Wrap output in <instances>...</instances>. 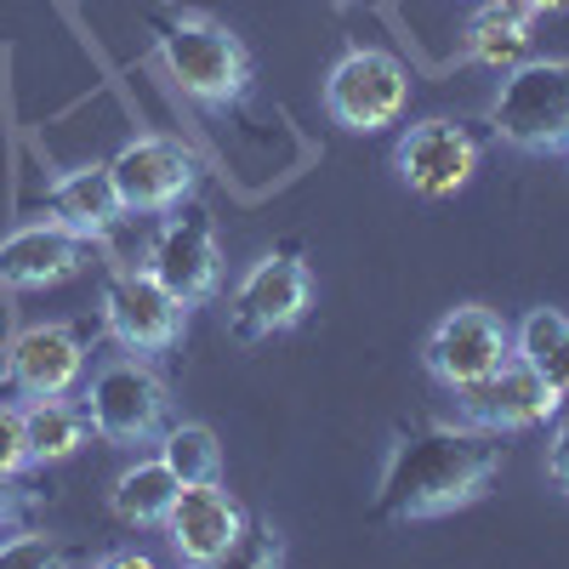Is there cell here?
Listing matches in <instances>:
<instances>
[{
  "label": "cell",
  "mask_w": 569,
  "mask_h": 569,
  "mask_svg": "<svg viewBox=\"0 0 569 569\" xmlns=\"http://www.w3.org/2000/svg\"><path fill=\"white\" fill-rule=\"evenodd\" d=\"M34 467L29 456V433H23V405L0 399V479H23Z\"/></svg>",
  "instance_id": "7402d4cb"
},
{
  "label": "cell",
  "mask_w": 569,
  "mask_h": 569,
  "mask_svg": "<svg viewBox=\"0 0 569 569\" xmlns=\"http://www.w3.org/2000/svg\"><path fill=\"white\" fill-rule=\"evenodd\" d=\"M182 325H188V308L149 268L109 273V284H103V330L126 353H142V359L171 353L182 342Z\"/></svg>",
  "instance_id": "ba28073f"
},
{
  "label": "cell",
  "mask_w": 569,
  "mask_h": 569,
  "mask_svg": "<svg viewBox=\"0 0 569 569\" xmlns=\"http://www.w3.org/2000/svg\"><path fill=\"white\" fill-rule=\"evenodd\" d=\"M80 376H86V337L74 325H29L12 337L7 359H0V382L23 399L74 393Z\"/></svg>",
  "instance_id": "4fadbf2b"
},
{
  "label": "cell",
  "mask_w": 569,
  "mask_h": 569,
  "mask_svg": "<svg viewBox=\"0 0 569 569\" xmlns=\"http://www.w3.org/2000/svg\"><path fill=\"white\" fill-rule=\"evenodd\" d=\"M393 160H399V177L416 188V194L445 200V194H456L472 171H479V137H472L461 120L433 114V120H416L399 137Z\"/></svg>",
  "instance_id": "5bb4252c"
},
{
  "label": "cell",
  "mask_w": 569,
  "mask_h": 569,
  "mask_svg": "<svg viewBox=\"0 0 569 569\" xmlns=\"http://www.w3.org/2000/svg\"><path fill=\"white\" fill-rule=\"evenodd\" d=\"M86 416H91V433L103 445L142 450V445H160V433L171 427V393L142 353L109 359L86 388Z\"/></svg>",
  "instance_id": "277c9868"
},
{
  "label": "cell",
  "mask_w": 569,
  "mask_h": 569,
  "mask_svg": "<svg viewBox=\"0 0 569 569\" xmlns=\"http://www.w3.org/2000/svg\"><path fill=\"white\" fill-rule=\"evenodd\" d=\"M109 177L120 188V206L131 217H160L177 211L200 182V160L182 149L177 137H131L109 160Z\"/></svg>",
  "instance_id": "9c48e42d"
},
{
  "label": "cell",
  "mask_w": 569,
  "mask_h": 569,
  "mask_svg": "<svg viewBox=\"0 0 569 569\" xmlns=\"http://www.w3.org/2000/svg\"><path fill=\"white\" fill-rule=\"evenodd\" d=\"M46 206H52V222H63L69 233H80V240H91V246H103L109 233L131 217L120 206V188H114L109 166H74V171L52 177Z\"/></svg>",
  "instance_id": "2e32d148"
},
{
  "label": "cell",
  "mask_w": 569,
  "mask_h": 569,
  "mask_svg": "<svg viewBox=\"0 0 569 569\" xmlns=\"http://www.w3.org/2000/svg\"><path fill=\"white\" fill-rule=\"evenodd\" d=\"M507 461L501 433L467 421H421L405 427L382 485H376V518L382 525H427V518H450L461 507H472Z\"/></svg>",
  "instance_id": "6da1fadb"
},
{
  "label": "cell",
  "mask_w": 569,
  "mask_h": 569,
  "mask_svg": "<svg viewBox=\"0 0 569 569\" xmlns=\"http://www.w3.org/2000/svg\"><path fill=\"white\" fill-rule=\"evenodd\" d=\"M308 302H313V273H308L302 251L279 246L262 262H251V273L233 284L228 337L233 342H268V337H279V330H297Z\"/></svg>",
  "instance_id": "5b68a950"
},
{
  "label": "cell",
  "mask_w": 569,
  "mask_h": 569,
  "mask_svg": "<svg viewBox=\"0 0 569 569\" xmlns=\"http://www.w3.org/2000/svg\"><path fill=\"white\" fill-rule=\"evenodd\" d=\"M160 58L171 80L211 109H233L251 91V52L240 34H228L217 18L166 12L160 18Z\"/></svg>",
  "instance_id": "7a4b0ae2"
},
{
  "label": "cell",
  "mask_w": 569,
  "mask_h": 569,
  "mask_svg": "<svg viewBox=\"0 0 569 569\" xmlns=\"http://www.w3.org/2000/svg\"><path fill=\"white\" fill-rule=\"evenodd\" d=\"M0 518H7V525L18 518V496H12V479H0Z\"/></svg>",
  "instance_id": "d4e9b609"
},
{
  "label": "cell",
  "mask_w": 569,
  "mask_h": 569,
  "mask_svg": "<svg viewBox=\"0 0 569 569\" xmlns=\"http://www.w3.org/2000/svg\"><path fill=\"white\" fill-rule=\"evenodd\" d=\"M109 563H120V569H149L154 558H149V552H114Z\"/></svg>",
  "instance_id": "484cf974"
},
{
  "label": "cell",
  "mask_w": 569,
  "mask_h": 569,
  "mask_svg": "<svg viewBox=\"0 0 569 569\" xmlns=\"http://www.w3.org/2000/svg\"><path fill=\"white\" fill-rule=\"evenodd\" d=\"M63 552L46 541V536H34V530H23V536H12V541H0V563H58Z\"/></svg>",
  "instance_id": "603a6c76"
},
{
  "label": "cell",
  "mask_w": 569,
  "mask_h": 569,
  "mask_svg": "<svg viewBox=\"0 0 569 569\" xmlns=\"http://www.w3.org/2000/svg\"><path fill=\"white\" fill-rule=\"evenodd\" d=\"M325 109L348 131H388L410 109V69L382 46H353L325 74Z\"/></svg>",
  "instance_id": "8992f818"
},
{
  "label": "cell",
  "mask_w": 569,
  "mask_h": 569,
  "mask_svg": "<svg viewBox=\"0 0 569 569\" xmlns=\"http://www.w3.org/2000/svg\"><path fill=\"white\" fill-rule=\"evenodd\" d=\"M525 7H530L536 18H547V12H563V7H569V0H525Z\"/></svg>",
  "instance_id": "4316f807"
},
{
  "label": "cell",
  "mask_w": 569,
  "mask_h": 569,
  "mask_svg": "<svg viewBox=\"0 0 569 569\" xmlns=\"http://www.w3.org/2000/svg\"><path fill=\"white\" fill-rule=\"evenodd\" d=\"M166 536H171L182 563H200V569L228 563L246 547V507L222 490V479L217 485H182L171 512H166Z\"/></svg>",
  "instance_id": "8fae6325"
},
{
  "label": "cell",
  "mask_w": 569,
  "mask_h": 569,
  "mask_svg": "<svg viewBox=\"0 0 569 569\" xmlns=\"http://www.w3.org/2000/svg\"><path fill=\"white\" fill-rule=\"evenodd\" d=\"M160 461L177 472V485H217L222 479V445L206 421H171L160 433Z\"/></svg>",
  "instance_id": "44dd1931"
},
{
  "label": "cell",
  "mask_w": 569,
  "mask_h": 569,
  "mask_svg": "<svg viewBox=\"0 0 569 569\" xmlns=\"http://www.w3.org/2000/svg\"><path fill=\"white\" fill-rule=\"evenodd\" d=\"M512 359H525L547 388L569 399V319L558 308H530L512 330Z\"/></svg>",
  "instance_id": "ffe728a7"
},
{
  "label": "cell",
  "mask_w": 569,
  "mask_h": 569,
  "mask_svg": "<svg viewBox=\"0 0 569 569\" xmlns=\"http://www.w3.org/2000/svg\"><path fill=\"white\" fill-rule=\"evenodd\" d=\"M149 273L182 308H200L217 297L222 284V246H217V222L200 206H182L149 246Z\"/></svg>",
  "instance_id": "30bf717a"
},
{
  "label": "cell",
  "mask_w": 569,
  "mask_h": 569,
  "mask_svg": "<svg viewBox=\"0 0 569 569\" xmlns=\"http://www.w3.org/2000/svg\"><path fill=\"white\" fill-rule=\"evenodd\" d=\"M547 479H552V490L569 496V416L552 427V439H547Z\"/></svg>",
  "instance_id": "cb8c5ba5"
},
{
  "label": "cell",
  "mask_w": 569,
  "mask_h": 569,
  "mask_svg": "<svg viewBox=\"0 0 569 569\" xmlns=\"http://www.w3.org/2000/svg\"><path fill=\"white\" fill-rule=\"evenodd\" d=\"M7 530H12V525H7V518H0V541H7Z\"/></svg>",
  "instance_id": "83f0119b"
},
{
  "label": "cell",
  "mask_w": 569,
  "mask_h": 569,
  "mask_svg": "<svg viewBox=\"0 0 569 569\" xmlns=\"http://www.w3.org/2000/svg\"><path fill=\"white\" fill-rule=\"evenodd\" d=\"M507 359H512V330H507V319H501L496 308H479V302L450 308V313L433 325L427 348H421L427 376H433L439 388H450V393L485 382V376L501 370Z\"/></svg>",
  "instance_id": "52a82bcc"
},
{
  "label": "cell",
  "mask_w": 569,
  "mask_h": 569,
  "mask_svg": "<svg viewBox=\"0 0 569 569\" xmlns=\"http://www.w3.org/2000/svg\"><path fill=\"white\" fill-rule=\"evenodd\" d=\"M490 131L518 154H569V58H525L507 69Z\"/></svg>",
  "instance_id": "3957f363"
},
{
  "label": "cell",
  "mask_w": 569,
  "mask_h": 569,
  "mask_svg": "<svg viewBox=\"0 0 569 569\" xmlns=\"http://www.w3.org/2000/svg\"><path fill=\"white\" fill-rule=\"evenodd\" d=\"M23 433H29L34 467L69 461V456L91 439V416H86V405H69V393H58V399H29V405H23Z\"/></svg>",
  "instance_id": "d6986e66"
},
{
  "label": "cell",
  "mask_w": 569,
  "mask_h": 569,
  "mask_svg": "<svg viewBox=\"0 0 569 569\" xmlns=\"http://www.w3.org/2000/svg\"><path fill=\"white\" fill-rule=\"evenodd\" d=\"M91 262V240L69 233L63 222H29L0 240V284L7 291H46L63 284Z\"/></svg>",
  "instance_id": "9a60e30c"
},
{
  "label": "cell",
  "mask_w": 569,
  "mask_h": 569,
  "mask_svg": "<svg viewBox=\"0 0 569 569\" xmlns=\"http://www.w3.org/2000/svg\"><path fill=\"white\" fill-rule=\"evenodd\" d=\"M456 399H461V421H467V427H485V433H501V439L552 421L558 405H563V393L547 388L525 359H507L501 370H490L485 382L461 388Z\"/></svg>",
  "instance_id": "7c38bea8"
},
{
  "label": "cell",
  "mask_w": 569,
  "mask_h": 569,
  "mask_svg": "<svg viewBox=\"0 0 569 569\" xmlns=\"http://www.w3.org/2000/svg\"><path fill=\"white\" fill-rule=\"evenodd\" d=\"M530 29H536V12L525 7V0H485V7L467 18L461 46H467V58H472V63H485V69L507 74V69L525 63V52H530Z\"/></svg>",
  "instance_id": "e0dca14e"
},
{
  "label": "cell",
  "mask_w": 569,
  "mask_h": 569,
  "mask_svg": "<svg viewBox=\"0 0 569 569\" xmlns=\"http://www.w3.org/2000/svg\"><path fill=\"white\" fill-rule=\"evenodd\" d=\"M177 472L154 456V461H131L120 479H114V490H109V507H114V518L126 530H154V525H166V512H171V501H177Z\"/></svg>",
  "instance_id": "ac0fdd59"
}]
</instances>
